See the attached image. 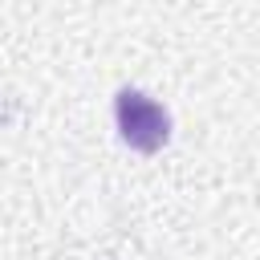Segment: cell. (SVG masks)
I'll return each mask as SVG.
<instances>
[{
  "instance_id": "1",
  "label": "cell",
  "mask_w": 260,
  "mask_h": 260,
  "mask_svg": "<svg viewBox=\"0 0 260 260\" xmlns=\"http://www.w3.org/2000/svg\"><path fill=\"white\" fill-rule=\"evenodd\" d=\"M114 118H118L122 138H126L134 150H146V154L158 150V146L167 142V134H171L167 110H162L154 98L138 93V89H118V98H114Z\"/></svg>"
}]
</instances>
